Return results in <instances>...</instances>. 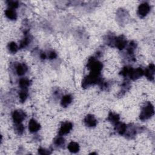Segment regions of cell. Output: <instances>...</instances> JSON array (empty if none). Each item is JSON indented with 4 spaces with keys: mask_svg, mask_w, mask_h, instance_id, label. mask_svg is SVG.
Returning <instances> with one entry per match:
<instances>
[{
    "mask_svg": "<svg viewBox=\"0 0 155 155\" xmlns=\"http://www.w3.org/2000/svg\"><path fill=\"white\" fill-rule=\"evenodd\" d=\"M28 128L30 133H35L39 130L41 128V125L35 119H31L28 122Z\"/></svg>",
    "mask_w": 155,
    "mask_h": 155,
    "instance_id": "30bf717a",
    "label": "cell"
},
{
    "mask_svg": "<svg viewBox=\"0 0 155 155\" xmlns=\"http://www.w3.org/2000/svg\"><path fill=\"white\" fill-rule=\"evenodd\" d=\"M136 47H137V44L135 42H134V41L130 42L127 47V53L130 56L133 55L134 52V50H136Z\"/></svg>",
    "mask_w": 155,
    "mask_h": 155,
    "instance_id": "d6986e66",
    "label": "cell"
},
{
    "mask_svg": "<svg viewBox=\"0 0 155 155\" xmlns=\"http://www.w3.org/2000/svg\"><path fill=\"white\" fill-rule=\"evenodd\" d=\"M38 153L40 154H49L51 153V152L49 151V150H46L43 148H40L38 149Z\"/></svg>",
    "mask_w": 155,
    "mask_h": 155,
    "instance_id": "4316f807",
    "label": "cell"
},
{
    "mask_svg": "<svg viewBox=\"0 0 155 155\" xmlns=\"http://www.w3.org/2000/svg\"><path fill=\"white\" fill-rule=\"evenodd\" d=\"M155 71V67L153 64H150L148 67L144 70V74L150 81L154 80Z\"/></svg>",
    "mask_w": 155,
    "mask_h": 155,
    "instance_id": "8fae6325",
    "label": "cell"
},
{
    "mask_svg": "<svg viewBox=\"0 0 155 155\" xmlns=\"http://www.w3.org/2000/svg\"><path fill=\"white\" fill-rule=\"evenodd\" d=\"M84 123L87 127L92 128L96 126L97 122L93 114H88L84 118Z\"/></svg>",
    "mask_w": 155,
    "mask_h": 155,
    "instance_id": "9c48e42d",
    "label": "cell"
},
{
    "mask_svg": "<svg viewBox=\"0 0 155 155\" xmlns=\"http://www.w3.org/2000/svg\"><path fill=\"white\" fill-rule=\"evenodd\" d=\"M47 56L50 59H53L57 57V54L54 51H50L48 54H47Z\"/></svg>",
    "mask_w": 155,
    "mask_h": 155,
    "instance_id": "484cf974",
    "label": "cell"
},
{
    "mask_svg": "<svg viewBox=\"0 0 155 155\" xmlns=\"http://www.w3.org/2000/svg\"><path fill=\"white\" fill-rule=\"evenodd\" d=\"M73 128V124L70 122H64L62 123L61 127L59 130V136H64L67 134L70 133V131Z\"/></svg>",
    "mask_w": 155,
    "mask_h": 155,
    "instance_id": "52a82bcc",
    "label": "cell"
},
{
    "mask_svg": "<svg viewBox=\"0 0 155 155\" xmlns=\"http://www.w3.org/2000/svg\"><path fill=\"white\" fill-rule=\"evenodd\" d=\"M31 38L28 33L25 34V37L21 40L19 45V48H24L27 47L28 44L31 42Z\"/></svg>",
    "mask_w": 155,
    "mask_h": 155,
    "instance_id": "2e32d148",
    "label": "cell"
},
{
    "mask_svg": "<svg viewBox=\"0 0 155 155\" xmlns=\"http://www.w3.org/2000/svg\"><path fill=\"white\" fill-rule=\"evenodd\" d=\"M28 70L27 66L24 63H21L16 67V72L18 76H23Z\"/></svg>",
    "mask_w": 155,
    "mask_h": 155,
    "instance_id": "4fadbf2b",
    "label": "cell"
},
{
    "mask_svg": "<svg viewBox=\"0 0 155 155\" xmlns=\"http://www.w3.org/2000/svg\"><path fill=\"white\" fill-rule=\"evenodd\" d=\"M40 58L42 59H45L47 58V54L45 52H41V54H40Z\"/></svg>",
    "mask_w": 155,
    "mask_h": 155,
    "instance_id": "83f0119b",
    "label": "cell"
},
{
    "mask_svg": "<svg viewBox=\"0 0 155 155\" xmlns=\"http://www.w3.org/2000/svg\"><path fill=\"white\" fill-rule=\"evenodd\" d=\"M114 125H115L114 129L120 135L125 134L127 130V126L126 124H125L124 123L119 122L117 124H116Z\"/></svg>",
    "mask_w": 155,
    "mask_h": 155,
    "instance_id": "7c38bea8",
    "label": "cell"
},
{
    "mask_svg": "<svg viewBox=\"0 0 155 155\" xmlns=\"http://www.w3.org/2000/svg\"><path fill=\"white\" fill-rule=\"evenodd\" d=\"M54 143L56 146L58 147H63L65 145V140L64 138L62 137V136H59L54 139Z\"/></svg>",
    "mask_w": 155,
    "mask_h": 155,
    "instance_id": "7402d4cb",
    "label": "cell"
},
{
    "mask_svg": "<svg viewBox=\"0 0 155 155\" xmlns=\"http://www.w3.org/2000/svg\"><path fill=\"white\" fill-rule=\"evenodd\" d=\"M28 97V91L27 89H21V91L19 93V100L21 102L25 101Z\"/></svg>",
    "mask_w": 155,
    "mask_h": 155,
    "instance_id": "603a6c76",
    "label": "cell"
},
{
    "mask_svg": "<svg viewBox=\"0 0 155 155\" xmlns=\"http://www.w3.org/2000/svg\"><path fill=\"white\" fill-rule=\"evenodd\" d=\"M67 148H68V150H69V151H70L71 153H78L80 149V147H79V144L77 142H73V141L68 143Z\"/></svg>",
    "mask_w": 155,
    "mask_h": 155,
    "instance_id": "ac0fdd59",
    "label": "cell"
},
{
    "mask_svg": "<svg viewBox=\"0 0 155 155\" xmlns=\"http://www.w3.org/2000/svg\"><path fill=\"white\" fill-rule=\"evenodd\" d=\"M18 46L15 42H10L7 45V49L11 53H16L18 50Z\"/></svg>",
    "mask_w": 155,
    "mask_h": 155,
    "instance_id": "44dd1931",
    "label": "cell"
},
{
    "mask_svg": "<svg viewBox=\"0 0 155 155\" xmlns=\"http://www.w3.org/2000/svg\"><path fill=\"white\" fill-rule=\"evenodd\" d=\"M101 73L90 72L89 74L85 76L82 81V87L86 88L95 84H101L103 82L101 76Z\"/></svg>",
    "mask_w": 155,
    "mask_h": 155,
    "instance_id": "6da1fadb",
    "label": "cell"
},
{
    "mask_svg": "<svg viewBox=\"0 0 155 155\" xmlns=\"http://www.w3.org/2000/svg\"><path fill=\"white\" fill-rule=\"evenodd\" d=\"M119 119H120V117L119 114H117V113H114L113 112L109 113L107 117V120L109 122H110L111 124L115 125L116 124L119 122Z\"/></svg>",
    "mask_w": 155,
    "mask_h": 155,
    "instance_id": "e0dca14e",
    "label": "cell"
},
{
    "mask_svg": "<svg viewBox=\"0 0 155 155\" xmlns=\"http://www.w3.org/2000/svg\"><path fill=\"white\" fill-rule=\"evenodd\" d=\"M72 96L70 94H66L64 96L61 101V105L63 107H68L72 102Z\"/></svg>",
    "mask_w": 155,
    "mask_h": 155,
    "instance_id": "9a60e30c",
    "label": "cell"
},
{
    "mask_svg": "<svg viewBox=\"0 0 155 155\" xmlns=\"http://www.w3.org/2000/svg\"><path fill=\"white\" fill-rule=\"evenodd\" d=\"M25 117V113L21 110H16L12 113V119L15 124L22 123Z\"/></svg>",
    "mask_w": 155,
    "mask_h": 155,
    "instance_id": "5b68a950",
    "label": "cell"
},
{
    "mask_svg": "<svg viewBox=\"0 0 155 155\" xmlns=\"http://www.w3.org/2000/svg\"><path fill=\"white\" fill-rule=\"evenodd\" d=\"M5 16L10 20H16L17 19V13L15 9L8 8L5 11Z\"/></svg>",
    "mask_w": 155,
    "mask_h": 155,
    "instance_id": "5bb4252c",
    "label": "cell"
},
{
    "mask_svg": "<svg viewBox=\"0 0 155 155\" xmlns=\"http://www.w3.org/2000/svg\"><path fill=\"white\" fill-rule=\"evenodd\" d=\"M143 74L144 70L142 68H137L134 69L132 67H130L127 76H128L132 80H136L142 77Z\"/></svg>",
    "mask_w": 155,
    "mask_h": 155,
    "instance_id": "277c9868",
    "label": "cell"
},
{
    "mask_svg": "<svg viewBox=\"0 0 155 155\" xmlns=\"http://www.w3.org/2000/svg\"><path fill=\"white\" fill-rule=\"evenodd\" d=\"M127 42L125 38L123 35H120L118 37H116L114 47H116L119 50H122L127 47Z\"/></svg>",
    "mask_w": 155,
    "mask_h": 155,
    "instance_id": "ba28073f",
    "label": "cell"
},
{
    "mask_svg": "<svg viewBox=\"0 0 155 155\" xmlns=\"http://www.w3.org/2000/svg\"><path fill=\"white\" fill-rule=\"evenodd\" d=\"M87 67L90 70V72L101 73L103 65L97 59V58L94 57H91L87 61Z\"/></svg>",
    "mask_w": 155,
    "mask_h": 155,
    "instance_id": "3957f363",
    "label": "cell"
},
{
    "mask_svg": "<svg viewBox=\"0 0 155 155\" xmlns=\"http://www.w3.org/2000/svg\"><path fill=\"white\" fill-rule=\"evenodd\" d=\"M7 5L8 8H11L13 9H15L18 7L19 6V2L17 1H14V0H9L6 1Z\"/></svg>",
    "mask_w": 155,
    "mask_h": 155,
    "instance_id": "d4e9b609",
    "label": "cell"
},
{
    "mask_svg": "<svg viewBox=\"0 0 155 155\" xmlns=\"http://www.w3.org/2000/svg\"><path fill=\"white\" fill-rule=\"evenodd\" d=\"M15 131L16 132L17 134H18L19 135L22 134L24 133V131L25 130V128L24 127V125L20 123V124H15Z\"/></svg>",
    "mask_w": 155,
    "mask_h": 155,
    "instance_id": "cb8c5ba5",
    "label": "cell"
},
{
    "mask_svg": "<svg viewBox=\"0 0 155 155\" xmlns=\"http://www.w3.org/2000/svg\"><path fill=\"white\" fill-rule=\"evenodd\" d=\"M154 113V109L153 104L148 102L142 108L139 115V118L142 120H146L151 117Z\"/></svg>",
    "mask_w": 155,
    "mask_h": 155,
    "instance_id": "7a4b0ae2",
    "label": "cell"
},
{
    "mask_svg": "<svg viewBox=\"0 0 155 155\" xmlns=\"http://www.w3.org/2000/svg\"><path fill=\"white\" fill-rule=\"evenodd\" d=\"M150 11V5L148 3L144 2L139 5L137 8V15L140 18H143L148 14Z\"/></svg>",
    "mask_w": 155,
    "mask_h": 155,
    "instance_id": "8992f818",
    "label": "cell"
},
{
    "mask_svg": "<svg viewBox=\"0 0 155 155\" xmlns=\"http://www.w3.org/2000/svg\"><path fill=\"white\" fill-rule=\"evenodd\" d=\"M30 84V81L27 78H21L19 81V85L21 89H27Z\"/></svg>",
    "mask_w": 155,
    "mask_h": 155,
    "instance_id": "ffe728a7",
    "label": "cell"
}]
</instances>
